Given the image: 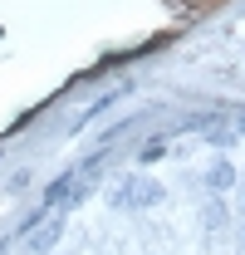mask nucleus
<instances>
[{"mask_svg":"<svg viewBox=\"0 0 245 255\" xmlns=\"http://www.w3.org/2000/svg\"><path fill=\"white\" fill-rule=\"evenodd\" d=\"M231 182H236V172H231L226 162H216L211 172H206V187H211V191H231Z\"/></svg>","mask_w":245,"mask_h":255,"instance_id":"nucleus-1","label":"nucleus"},{"mask_svg":"<svg viewBox=\"0 0 245 255\" xmlns=\"http://www.w3.org/2000/svg\"><path fill=\"white\" fill-rule=\"evenodd\" d=\"M157 157H167V142H162V137H157V142H147V147H142V162H157Z\"/></svg>","mask_w":245,"mask_h":255,"instance_id":"nucleus-2","label":"nucleus"}]
</instances>
